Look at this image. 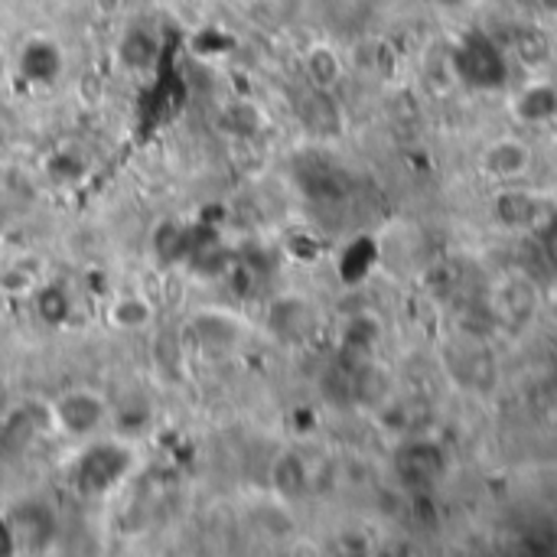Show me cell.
I'll return each mask as SVG.
<instances>
[{
  "label": "cell",
  "instance_id": "12",
  "mask_svg": "<svg viewBox=\"0 0 557 557\" xmlns=\"http://www.w3.org/2000/svg\"><path fill=\"white\" fill-rule=\"evenodd\" d=\"M379 336H382V326H379V320L369 317V313H356V317L346 323V330H343V349L356 359L352 366L369 362V356H372Z\"/></svg>",
  "mask_w": 557,
  "mask_h": 557
},
{
  "label": "cell",
  "instance_id": "23",
  "mask_svg": "<svg viewBox=\"0 0 557 557\" xmlns=\"http://www.w3.org/2000/svg\"><path fill=\"white\" fill-rule=\"evenodd\" d=\"M16 545H13V535H10V525L7 519H0V555H13Z\"/></svg>",
  "mask_w": 557,
  "mask_h": 557
},
{
  "label": "cell",
  "instance_id": "15",
  "mask_svg": "<svg viewBox=\"0 0 557 557\" xmlns=\"http://www.w3.org/2000/svg\"><path fill=\"white\" fill-rule=\"evenodd\" d=\"M150 248L160 264H176L189 255V232L176 222H160L150 235Z\"/></svg>",
  "mask_w": 557,
  "mask_h": 557
},
{
  "label": "cell",
  "instance_id": "14",
  "mask_svg": "<svg viewBox=\"0 0 557 557\" xmlns=\"http://www.w3.org/2000/svg\"><path fill=\"white\" fill-rule=\"evenodd\" d=\"M496 215L509 228H535V222H539V199L522 193V189H509V193H503L496 199Z\"/></svg>",
  "mask_w": 557,
  "mask_h": 557
},
{
  "label": "cell",
  "instance_id": "21",
  "mask_svg": "<svg viewBox=\"0 0 557 557\" xmlns=\"http://www.w3.org/2000/svg\"><path fill=\"white\" fill-rule=\"evenodd\" d=\"M516 52L525 59V62H542L545 55H548V39H545V33L542 29H532V26H522L519 33H516Z\"/></svg>",
  "mask_w": 557,
  "mask_h": 557
},
{
  "label": "cell",
  "instance_id": "19",
  "mask_svg": "<svg viewBox=\"0 0 557 557\" xmlns=\"http://www.w3.org/2000/svg\"><path fill=\"white\" fill-rule=\"evenodd\" d=\"M36 290H39V281H36V274L26 264H13V268L0 271V294H7V297H29Z\"/></svg>",
  "mask_w": 557,
  "mask_h": 557
},
{
  "label": "cell",
  "instance_id": "7",
  "mask_svg": "<svg viewBox=\"0 0 557 557\" xmlns=\"http://www.w3.org/2000/svg\"><path fill=\"white\" fill-rule=\"evenodd\" d=\"M49 428H55L52 421V405H20L10 411V418L3 421V441L10 447H26L36 437H42Z\"/></svg>",
  "mask_w": 557,
  "mask_h": 557
},
{
  "label": "cell",
  "instance_id": "18",
  "mask_svg": "<svg viewBox=\"0 0 557 557\" xmlns=\"http://www.w3.org/2000/svg\"><path fill=\"white\" fill-rule=\"evenodd\" d=\"M516 114L522 121H552L557 114V91L552 85H535L516 101Z\"/></svg>",
  "mask_w": 557,
  "mask_h": 557
},
{
  "label": "cell",
  "instance_id": "2",
  "mask_svg": "<svg viewBox=\"0 0 557 557\" xmlns=\"http://www.w3.org/2000/svg\"><path fill=\"white\" fill-rule=\"evenodd\" d=\"M52 421L69 437H95L108 421V401L95 388H69L52 401Z\"/></svg>",
  "mask_w": 557,
  "mask_h": 557
},
{
  "label": "cell",
  "instance_id": "24",
  "mask_svg": "<svg viewBox=\"0 0 557 557\" xmlns=\"http://www.w3.org/2000/svg\"><path fill=\"white\" fill-rule=\"evenodd\" d=\"M539 3H542L545 10H552V13H557V0H539Z\"/></svg>",
  "mask_w": 557,
  "mask_h": 557
},
{
  "label": "cell",
  "instance_id": "1",
  "mask_svg": "<svg viewBox=\"0 0 557 557\" xmlns=\"http://www.w3.org/2000/svg\"><path fill=\"white\" fill-rule=\"evenodd\" d=\"M460 82L476 88H503L509 82V59L499 42H493L486 33H467L450 59Z\"/></svg>",
  "mask_w": 557,
  "mask_h": 557
},
{
  "label": "cell",
  "instance_id": "3",
  "mask_svg": "<svg viewBox=\"0 0 557 557\" xmlns=\"http://www.w3.org/2000/svg\"><path fill=\"white\" fill-rule=\"evenodd\" d=\"M131 467V450L121 444H95L85 450V457L78 460L75 480L82 486L85 496H104L108 490H114Z\"/></svg>",
  "mask_w": 557,
  "mask_h": 557
},
{
  "label": "cell",
  "instance_id": "13",
  "mask_svg": "<svg viewBox=\"0 0 557 557\" xmlns=\"http://www.w3.org/2000/svg\"><path fill=\"white\" fill-rule=\"evenodd\" d=\"M108 320L114 330H124V333L147 330L153 323V304L140 294H124L108 307Z\"/></svg>",
  "mask_w": 557,
  "mask_h": 557
},
{
  "label": "cell",
  "instance_id": "5",
  "mask_svg": "<svg viewBox=\"0 0 557 557\" xmlns=\"http://www.w3.org/2000/svg\"><path fill=\"white\" fill-rule=\"evenodd\" d=\"M317 326V313L300 297H281L268 310V333L281 343H304Z\"/></svg>",
  "mask_w": 557,
  "mask_h": 557
},
{
  "label": "cell",
  "instance_id": "9",
  "mask_svg": "<svg viewBox=\"0 0 557 557\" xmlns=\"http://www.w3.org/2000/svg\"><path fill=\"white\" fill-rule=\"evenodd\" d=\"M20 72L26 82H36V85H49L59 78L62 72V49L52 42V39H29L23 49H20Z\"/></svg>",
  "mask_w": 557,
  "mask_h": 557
},
{
  "label": "cell",
  "instance_id": "8",
  "mask_svg": "<svg viewBox=\"0 0 557 557\" xmlns=\"http://www.w3.org/2000/svg\"><path fill=\"white\" fill-rule=\"evenodd\" d=\"M193 336L209 349V352H222L242 343V323L225 313V310H202L193 317Z\"/></svg>",
  "mask_w": 557,
  "mask_h": 557
},
{
  "label": "cell",
  "instance_id": "11",
  "mask_svg": "<svg viewBox=\"0 0 557 557\" xmlns=\"http://www.w3.org/2000/svg\"><path fill=\"white\" fill-rule=\"evenodd\" d=\"M483 166H486L490 176L516 180V176H522V173L532 166V150H529L522 140H499L496 147L486 150Z\"/></svg>",
  "mask_w": 557,
  "mask_h": 557
},
{
  "label": "cell",
  "instance_id": "17",
  "mask_svg": "<svg viewBox=\"0 0 557 557\" xmlns=\"http://www.w3.org/2000/svg\"><path fill=\"white\" fill-rule=\"evenodd\" d=\"M117 52H121V62H124L127 69H147V65H153V59H157V39H153V33H147L144 26H134V29L124 33Z\"/></svg>",
  "mask_w": 557,
  "mask_h": 557
},
{
  "label": "cell",
  "instance_id": "16",
  "mask_svg": "<svg viewBox=\"0 0 557 557\" xmlns=\"http://www.w3.org/2000/svg\"><path fill=\"white\" fill-rule=\"evenodd\" d=\"M304 69H307L310 85L320 88V91H330L339 82V75H343V62H339V55L330 46H313L307 52V59H304Z\"/></svg>",
  "mask_w": 557,
  "mask_h": 557
},
{
  "label": "cell",
  "instance_id": "22",
  "mask_svg": "<svg viewBox=\"0 0 557 557\" xmlns=\"http://www.w3.org/2000/svg\"><path fill=\"white\" fill-rule=\"evenodd\" d=\"M542 245H545V255L552 258L557 264V222L548 225V232H545V238H542Z\"/></svg>",
  "mask_w": 557,
  "mask_h": 557
},
{
  "label": "cell",
  "instance_id": "6",
  "mask_svg": "<svg viewBox=\"0 0 557 557\" xmlns=\"http://www.w3.org/2000/svg\"><path fill=\"white\" fill-rule=\"evenodd\" d=\"M444 473V454L434 444H408L398 450V476L411 490L431 486Z\"/></svg>",
  "mask_w": 557,
  "mask_h": 557
},
{
  "label": "cell",
  "instance_id": "20",
  "mask_svg": "<svg viewBox=\"0 0 557 557\" xmlns=\"http://www.w3.org/2000/svg\"><path fill=\"white\" fill-rule=\"evenodd\" d=\"M36 310H39L42 320L59 323V320L69 317L72 304H69V294H65L62 287H39V290H36Z\"/></svg>",
  "mask_w": 557,
  "mask_h": 557
},
{
  "label": "cell",
  "instance_id": "10",
  "mask_svg": "<svg viewBox=\"0 0 557 557\" xmlns=\"http://www.w3.org/2000/svg\"><path fill=\"white\" fill-rule=\"evenodd\" d=\"M271 490L281 499H304L307 490H310V470H307V463L297 454H290V450L281 454L271 463Z\"/></svg>",
  "mask_w": 557,
  "mask_h": 557
},
{
  "label": "cell",
  "instance_id": "4",
  "mask_svg": "<svg viewBox=\"0 0 557 557\" xmlns=\"http://www.w3.org/2000/svg\"><path fill=\"white\" fill-rule=\"evenodd\" d=\"M7 525H10V535H13V545L16 548H26V552H39L52 542L55 535V516L46 503L39 499H26L20 503L10 516H7Z\"/></svg>",
  "mask_w": 557,
  "mask_h": 557
}]
</instances>
